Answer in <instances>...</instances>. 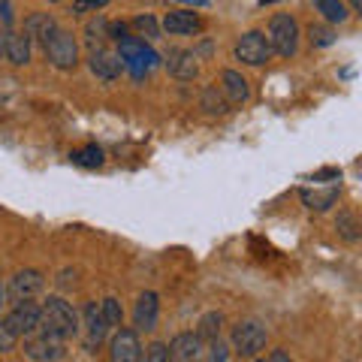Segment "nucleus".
Listing matches in <instances>:
<instances>
[{
  "label": "nucleus",
  "instance_id": "nucleus-1",
  "mask_svg": "<svg viewBox=\"0 0 362 362\" xmlns=\"http://www.w3.org/2000/svg\"><path fill=\"white\" fill-rule=\"evenodd\" d=\"M40 329L45 335L58 338V341H66L78 332V314L70 302H64L61 296H49L42 305V317H40Z\"/></svg>",
  "mask_w": 362,
  "mask_h": 362
},
{
  "label": "nucleus",
  "instance_id": "nucleus-2",
  "mask_svg": "<svg viewBox=\"0 0 362 362\" xmlns=\"http://www.w3.org/2000/svg\"><path fill=\"white\" fill-rule=\"evenodd\" d=\"M118 58H121V64H124V70H130L133 78H145L151 70H157V66H160V54H157L151 45H145V40H139V37L121 40Z\"/></svg>",
  "mask_w": 362,
  "mask_h": 362
},
{
  "label": "nucleus",
  "instance_id": "nucleus-3",
  "mask_svg": "<svg viewBox=\"0 0 362 362\" xmlns=\"http://www.w3.org/2000/svg\"><path fill=\"white\" fill-rule=\"evenodd\" d=\"M269 45L272 54H281V58H293L299 52V25L296 18L287 13L272 16L269 21Z\"/></svg>",
  "mask_w": 362,
  "mask_h": 362
},
{
  "label": "nucleus",
  "instance_id": "nucleus-4",
  "mask_svg": "<svg viewBox=\"0 0 362 362\" xmlns=\"http://www.w3.org/2000/svg\"><path fill=\"white\" fill-rule=\"evenodd\" d=\"M230 338H233V350H235V354L245 356V359H254V356H259L266 350L269 332H266V326L259 320H242V323L233 326Z\"/></svg>",
  "mask_w": 362,
  "mask_h": 362
},
{
  "label": "nucleus",
  "instance_id": "nucleus-5",
  "mask_svg": "<svg viewBox=\"0 0 362 362\" xmlns=\"http://www.w3.org/2000/svg\"><path fill=\"white\" fill-rule=\"evenodd\" d=\"M45 49V58L52 61V66H58V70H73L78 64V42L70 30L58 28L54 30V37L42 45Z\"/></svg>",
  "mask_w": 362,
  "mask_h": 362
},
{
  "label": "nucleus",
  "instance_id": "nucleus-6",
  "mask_svg": "<svg viewBox=\"0 0 362 362\" xmlns=\"http://www.w3.org/2000/svg\"><path fill=\"white\" fill-rule=\"evenodd\" d=\"M235 58L247 66H263L272 61V45L263 30H247L245 37H239L235 42Z\"/></svg>",
  "mask_w": 362,
  "mask_h": 362
},
{
  "label": "nucleus",
  "instance_id": "nucleus-7",
  "mask_svg": "<svg viewBox=\"0 0 362 362\" xmlns=\"http://www.w3.org/2000/svg\"><path fill=\"white\" fill-rule=\"evenodd\" d=\"M40 317H42V308L37 302H30V299H21L13 311H9L6 317H4V323L13 329L18 338L21 335H33L40 329Z\"/></svg>",
  "mask_w": 362,
  "mask_h": 362
},
{
  "label": "nucleus",
  "instance_id": "nucleus-8",
  "mask_svg": "<svg viewBox=\"0 0 362 362\" xmlns=\"http://www.w3.org/2000/svg\"><path fill=\"white\" fill-rule=\"evenodd\" d=\"M169 362H199L206 356V344L197 338V332H178L166 347Z\"/></svg>",
  "mask_w": 362,
  "mask_h": 362
},
{
  "label": "nucleus",
  "instance_id": "nucleus-9",
  "mask_svg": "<svg viewBox=\"0 0 362 362\" xmlns=\"http://www.w3.org/2000/svg\"><path fill=\"white\" fill-rule=\"evenodd\" d=\"M197 52H190V49H169L166 52V70L173 78H178V82H194L197 73H199V64H197Z\"/></svg>",
  "mask_w": 362,
  "mask_h": 362
},
{
  "label": "nucleus",
  "instance_id": "nucleus-10",
  "mask_svg": "<svg viewBox=\"0 0 362 362\" xmlns=\"http://www.w3.org/2000/svg\"><path fill=\"white\" fill-rule=\"evenodd\" d=\"M109 359L112 362H139L142 359V344L136 329H118L109 341Z\"/></svg>",
  "mask_w": 362,
  "mask_h": 362
},
{
  "label": "nucleus",
  "instance_id": "nucleus-11",
  "mask_svg": "<svg viewBox=\"0 0 362 362\" xmlns=\"http://www.w3.org/2000/svg\"><path fill=\"white\" fill-rule=\"evenodd\" d=\"M157 317H160V296L157 293H142L139 299H136V308H133V323L136 329L142 332H154L157 329Z\"/></svg>",
  "mask_w": 362,
  "mask_h": 362
},
{
  "label": "nucleus",
  "instance_id": "nucleus-12",
  "mask_svg": "<svg viewBox=\"0 0 362 362\" xmlns=\"http://www.w3.org/2000/svg\"><path fill=\"white\" fill-rule=\"evenodd\" d=\"M163 30L169 37H190V33L202 30V18L194 13V9H173L163 18Z\"/></svg>",
  "mask_w": 362,
  "mask_h": 362
},
{
  "label": "nucleus",
  "instance_id": "nucleus-13",
  "mask_svg": "<svg viewBox=\"0 0 362 362\" xmlns=\"http://www.w3.org/2000/svg\"><path fill=\"white\" fill-rule=\"evenodd\" d=\"M42 287H45V275L37 269H21L13 275V281H9V293H13L16 302L37 296V293H42Z\"/></svg>",
  "mask_w": 362,
  "mask_h": 362
},
{
  "label": "nucleus",
  "instance_id": "nucleus-14",
  "mask_svg": "<svg viewBox=\"0 0 362 362\" xmlns=\"http://www.w3.org/2000/svg\"><path fill=\"white\" fill-rule=\"evenodd\" d=\"M221 94L230 106H245L251 100V88H247V78L239 70H223L221 73Z\"/></svg>",
  "mask_w": 362,
  "mask_h": 362
},
{
  "label": "nucleus",
  "instance_id": "nucleus-15",
  "mask_svg": "<svg viewBox=\"0 0 362 362\" xmlns=\"http://www.w3.org/2000/svg\"><path fill=\"white\" fill-rule=\"evenodd\" d=\"M88 66L90 73H94L97 78H103V82H115V78L124 73V64L115 52H106V49H94L88 58Z\"/></svg>",
  "mask_w": 362,
  "mask_h": 362
},
{
  "label": "nucleus",
  "instance_id": "nucleus-16",
  "mask_svg": "<svg viewBox=\"0 0 362 362\" xmlns=\"http://www.w3.org/2000/svg\"><path fill=\"white\" fill-rule=\"evenodd\" d=\"M85 332H88V335H85V350H88V354H94V350L103 344L106 332H109L103 314H100V308H97L94 302L85 305Z\"/></svg>",
  "mask_w": 362,
  "mask_h": 362
},
{
  "label": "nucleus",
  "instance_id": "nucleus-17",
  "mask_svg": "<svg viewBox=\"0 0 362 362\" xmlns=\"http://www.w3.org/2000/svg\"><path fill=\"white\" fill-rule=\"evenodd\" d=\"M28 356L30 359H40V362H58L64 359V341H58V338H52V335H40V338H33V341H28Z\"/></svg>",
  "mask_w": 362,
  "mask_h": 362
},
{
  "label": "nucleus",
  "instance_id": "nucleus-18",
  "mask_svg": "<svg viewBox=\"0 0 362 362\" xmlns=\"http://www.w3.org/2000/svg\"><path fill=\"white\" fill-rule=\"evenodd\" d=\"M338 185H329V187H302L299 190V197L305 202V209H311V211H329L335 202H338Z\"/></svg>",
  "mask_w": 362,
  "mask_h": 362
},
{
  "label": "nucleus",
  "instance_id": "nucleus-19",
  "mask_svg": "<svg viewBox=\"0 0 362 362\" xmlns=\"http://www.w3.org/2000/svg\"><path fill=\"white\" fill-rule=\"evenodd\" d=\"M54 30H58V21H54L49 13H37V16H30L25 21V37L33 42L37 40L40 45H45L52 37H54Z\"/></svg>",
  "mask_w": 362,
  "mask_h": 362
},
{
  "label": "nucleus",
  "instance_id": "nucleus-20",
  "mask_svg": "<svg viewBox=\"0 0 362 362\" xmlns=\"http://www.w3.org/2000/svg\"><path fill=\"white\" fill-rule=\"evenodd\" d=\"M6 58L16 66H25L30 61V40L25 33H16V30L6 33Z\"/></svg>",
  "mask_w": 362,
  "mask_h": 362
},
{
  "label": "nucleus",
  "instance_id": "nucleus-21",
  "mask_svg": "<svg viewBox=\"0 0 362 362\" xmlns=\"http://www.w3.org/2000/svg\"><path fill=\"white\" fill-rule=\"evenodd\" d=\"M221 326H223V314L221 311H209V314H202L199 317V323H197V338L202 344H211V341H218L221 338Z\"/></svg>",
  "mask_w": 362,
  "mask_h": 362
},
{
  "label": "nucleus",
  "instance_id": "nucleus-22",
  "mask_svg": "<svg viewBox=\"0 0 362 362\" xmlns=\"http://www.w3.org/2000/svg\"><path fill=\"white\" fill-rule=\"evenodd\" d=\"M311 4L329 25H344L350 18V9L344 6V0H311Z\"/></svg>",
  "mask_w": 362,
  "mask_h": 362
},
{
  "label": "nucleus",
  "instance_id": "nucleus-23",
  "mask_svg": "<svg viewBox=\"0 0 362 362\" xmlns=\"http://www.w3.org/2000/svg\"><path fill=\"white\" fill-rule=\"evenodd\" d=\"M199 106L206 109L209 115H226V112H230V103L223 100V94H221V88H218V85H206V88H202Z\"/></svg>",
  "mask_w": 362,
  "mask_h": 362
},
{
  "label": "nucleus",
  "instance_id": "nucleus-24",
  "mask_svg": "<svg viewBox=\"0 0 362 362\" xmlns=\"http://www.w3.org/2000/svg\"><path fill=\"white\" fill-rule=\"evenodd\" d=\"M70 157H73V163L82 166V169H100V166L106 163L103 148H100V145H94V142L85 145V148H76Z\"/></svg>",
  "mask_w": 362,
  "mask_h": 362
},
{
  "label": "nucleus",
  "instance_id": "nucleus-25",
  "mask_svg": "<svg viewBox=\"0 0 362 362\" xmlns=\"http://www.w3.org/2000/svg\"><path fill=\"white\" fill-rule=\"evenodd\" d=\"M335 230H338V235H341L344 242H350V245L359 242V221H356L354 211H341V214H338V218H335Z\"/></svg>",
  "mask_w": 362,
  "mask_h": 362
},
{
  "label": "nucleus",
  "instance_id": "nucleus-26",
  "mask_svg": "<svg viewBox=\"0 0 362 362\" xmlns=\"http://www.w3.org/2000/svg\"><path fill=\"white\" fill-rule=\"evenodd\" d=\"M100 314H103L106 326H118V329H121V323H124V308H121V302H118L115 296L103 299V305H100Z\"/></svg>",
  "mask_w": 362,
  "mask_h": 362
},
{
  "label": "nucleus",
  "instance_id": "nucleus-27",
  "mask_svg": "<svg viewBox=\"0 0 362 362\" xmlns=\"http://www.w3.org/2000/svg\"><path fill=\"white\" fill-rule=\"evenodd\" d=\"M133 30L139 33V37H145V40H157V37H160V25H157V18L148 16V13L133 18Z\"/></svg>",
  "mask_w": 362,
  "mask_h": 362
},
{
  "label": "nucleus",
  "instance_id": "nucleus-28",
  "mask_svg": "<svg viewBox=\"0 0 362 362\" xmlns=\"http://www.w3.org/2000/svg\"><path fill=\"white\" fill-rule=\"evenodd\" d=\"M308 42L314 45V49H326V45L335 42V33H332V28H326V25H311L308 28Z\"/></svg>",
  "mask_w": 362,
  "mask_h": 362
},
{
  "label": "nucleus",
  "instance_id": "nucleus-29",
  "mask_svg": "<svg viewBox=\"0 0 362 362\" xmlns=\"http://www.w3.org/2000/svg\"><path fill=\"white\" fill-rule=\"evenodd\" d=\"M106 28H109V21H106L103 16L90 18L88 25H85V37H88V42H94V40H103V37H106Z\"/></svg>",
  "mask_w": 362,
  "mask_h": 362
},
{
  "label": "nucleus",
  "instance_id": "nucleus-30",
  "mask_svg": "<svg viewBox=\"0 0 362 362\" xmlns=\"http://www.w3.org/2000/svg\"><path fill=\"white\" fill-rule=\"evenodd\" d=\"M139 362H169V356H166V344L163 341H154V344H148L142 350V359Z\"/></svg>",
  "mask_w": 362,
  "mask_h": 362
},
{
  "label": "nucleus",
  "instance_id": "nucleus-31",
  "mask_svg": "<svg viewBox=\"0 0 362 362\" xmlns=\"http://www.w3.org/2000/svg\"><path fill=\"white\" fill-rule=\"evenodd\" d=\"M16 344H18V335L0 320V354H13Z\"/></svg>",
  "mask_w": 362,
  "mask_h": 362
},
{
  "label": "nucleus",
  "instance_id": "nucleus-32",
  "mask_svg": "<svg viewBox=\"0 0 362 362\" xmlns=\"http://www.w3.org/2000/svg\"><path fill=\"white\" fill-rule=\"evenodd\" d=\"M109 0H73V6H70V13L73 16H85L90 13V9H100V6H106Z\"/></svg>",
  "mask_w": 362,
  "mask_h": 362
},
{
  "label": "nucleus",
  "instance_id": "nucleus-33",
  "mask_svg": "<svg viewBox=\"0 0 362 362\" xmlns=\"http://www.w3.org/2000/svg\"><path fill=\"white\" fill-rule=\"evenodd\" d=\"M209 362H230V347H226L221 338H218V341H211V347H209Z\"/></svg>",
  "mask_w": 362,
  "mask_h": 362
},
{
  "label": "nucleus",
  "instance_id": "nucleus-34",
  "mask_svg": "<svg viewBox=\"0 0 362 362\" xmlns=\"http://www.w3.org/2000/svg\"><path fill=\"white\" fill-rule=\"evenodd\" d=\"M106 37H112V40H127L130 33H127V25H124V21H112V25L106 28Z\"/></svg>",
  "mask_w": 362,
  "mask_h": 362
},
{
  "label": "nucleus",
  "instance_id": "nucleus-35",
  "mask_svg": "<svg viewBox=\"0 0 362 362\" xmlns=\"http://www.w3.org/2000/svg\"><path fill=\"white\" fill-rule=\"evenodd\" d=\"M0 25H4V30H9V25H13V4L9 0H0Z\"/></svg>",
  "mask_w": 362,
  "mask_h": 362
},
{
  "label": "nucleus",
  "instance_id": "nucleus-36",
  "mask_svg": "<svg viewBox=\"0 0 362 362\" xmlns=\"http://www.w3.org/2000/svg\"><path fill=\"white\" fill-rule=\"evenodd\" d=\"M326 178H332V181H338V178H341V169H335V166H329V169H320V173H314V175H311V181H326Z\"/></svg>",
  "mask_w": 362,
  "mask_h": 362
},
{
  "label": "nucleus",
  "instance_id": "nucleus-37",
  "mask_svg": "<svg viewBox=\"0 0 362 362\" xmlns=\"http://www.w3.org/2000/svg\"><path fill=\"white\" fill-rule=\"evenodd\" d=\"M269 362H293V359H290V354H287V350H272Z\"/></svg>",
  "mask_w": 362,
  "mask_h": 362
},
{
  "label": "nucleus",
  "instance_id": "nucleus-38",
  "mask_svg": "<svg viewBox=\"0 0 362 362\" xmlns=\"http://www.w3.org/2000/svg\"><path fill=\"white\" fill-rule=\"evenodd\" d=\"M6 33H9V30L0 28V58H4V54H6Z\"/></svg>",
  "mask_w": 362,
  "mask_h": 362
},
{
  "label": "nucleus",
  "instance_id": "nucleus-39",
  "mask_svg": "<svg viewBox=\"0 0 362 362\" xmlns=\"http://www.w3.org/2000/svg\"><path fill=\"white\" fill-rule=\"evenodd\" d=\"M350 4V9H354V13H362V0H347Z\"/></svg>",
  "mask_w": 362,
  "mask_h": 362
},
{
  "label": "nucleus",
  "instance_id": "nucleus-40",
  "mask_svg": "<svg viewBox=\"0 0 362 362\" xmlns=\"http://www.w3.org/2000/svg\"><path fill=\"white\" fill-rule=\"evenodd\" d=\"M178 4H194V6H206L209 0H178Z\"/></svg>",
  "mask_w": 362,
  "mask_h": 362
},
{
  "label": "nucleus",
  "instance_id": "nucleus-41",
  "mask_svg": "<svg viewBox=\"0 0 362 362\" xmlns=\"http://www.w3.org/2000/svg\"><path fill=\"white\" fill-rule=\"evenodd\" d=\"M254 362H269V359H259V356H254Z\"/></svg>",
  "mask_w": 362,
  "mask_h": 362
},
{
  "label": "nucleus",
  "instance_id": "nucleus-42",
  "mask_svg": "<svg viewBox=\"0 0 362 362\" xmlns=\"http://www.w3.org/2000/svg\"><path fill=\"white\" fill-rule=\"evenodd\" d=\"M0 302H4V287H0Z\"/></svg>",
  "mask_w": 362,
  "mask_h": 362
},
{
  "label": "nucleus",
  "instance_id": "nucleus-43",
  "mask_svg": "<svg viewBox=\"0 0 362 362\" xmlns=\"http://www.w3.org/2000/svg\"><path fill=\"white\" fill-rule=\"evenodd\" d=\"M49 4H58V0H49Z\"/></svg>",
  "mask_w": 362,
  "mask_h": 362
}]
</instances>
